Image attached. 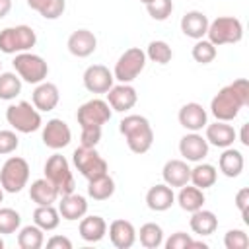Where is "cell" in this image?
<instances>
[{
	"mask_svg": "<svg viewBox=\"0 0 249 249\" xmlns=\"http://www.w3.org/2000/svg\"><path fill=\"white\" fill-rule=\"evenodd\" d=\"M249 105V82L245 78H237L231 84L224 86L210 101V113L216 121L230 123L233 121L243 107Z\"/></svg>",
	"mask_w": 249,
	"mask_h": 249,
	"instance_id": "cell-1",
	"label": "cell"
},
{
	"mask_svg": "<svg viewBox=\"0 0 249 249\" xmlns=\"http://www.w3.org/2000/svg\"><path fill=\"white\" fill-rule=\"evenodd\" d=\"M119 132L124 136L128 150L134 154H146L154 144L152 124L142 115H126L119 123Z\"/></svg>",
	"mask_w": 249,
	"mask_h": 249,
	"instance_id": "cell-2",
	"label": "cell"
},
{
	"mask_svg": "<svg viewBox=\"0 0 249 249\" xmlns=\"http://www.w3.org/2000/svg\"><path fill=\"white\" fill-rule=\"evenodd\" d=\"M6 121L16 132H21V134H31L43 126L41 111H37L29 101H18L8 105Z\"/></svg>",
	"mask_w": 249,
	"mask_h": 249,
	"instance_id": "cell-3",
	"label": "cell"
},
{
	"mask_svg": "<svg viewBox=\"0 0 249 249\" xmlns=\"http://www.w3.org/2000/svg\"><path fill=\"white\" fill-rule=\"evenodd\" d=\"M206 39L214 45H235L243 39V23L233 16H218L208 23Z\"/></svg>",
	"mask_w": 249,
	"mask_h": 249,
	"instance_id": "cell-4",
	"label": "cell"
},
{
	"mask_svg": "<svg viewBox=\"0 0 249 249\" xmlns=\"http://www.w3.org/2000/svg\"><path fill=\"white\" fill-rule=\"evenodd\" d=\"M37 33L29 25H12L0 31V51L4 54L27 53L35 47Z\"/></svg>",
	"mask_w": 249,
	"mask_h": 249,
	"instance_id": "cell-5",
	"label": "cell"
},
{
	"mask_svg": "<svg viewBox=\"0 0 249 249\" xmlns=\"http://www.w3.org/2000/svg\"><path fill=\"white\" fill-rule=\"evenodd\" d=\"M144 66H146V53L140 47H130L117 58L113 68V78L119 84H130L140 76Z\"/></svg>",
	"mask_w": 249,
	"mask_h": 249,
	"instance_id": "cell-6",
	"label": "cell"
},
{
	"mask_svg": "<svg viewBox=\"0 0 249 249\" xmlns=\"http://www.w3.org/2000/svg\"><path fill=\"white\" fill-rule=\"evenodd\" d=\"M12 64H14L16 74L21 78V82H27V84L37 86V84L45 82V78L49 74V64L45 62V58L31 51L16 54Z\"/></svg>",
	"mask_w": 249,
	"mask_h": 249,
	"instance_id": "cell-7",
	"label": "cell"
},
{
	"mask_svg": "<svg viewBox=\"0 0 249 249\" xmlns=\"http://www.w3.org/2000/svg\"><path fill=\"white\" fill-rule=\"evenodd\" d=\"M29 181V163L19 156H10L0 169V185L4 193H19Z\"/></svg>",
	"mask_w": 249,
	"mask_h": 249,
	"instance_id": "cell-8",
	"label": "cell"
},
{
	"mask_svg": "<svg viewBox=\"0 0 249 249\" xmlns=\"http://www.w3.org/2000/svg\"><path fill=\"white\" fill-rule=\"evenodd\" d=\"M45 177L56 187L58 195H70L76 189L74 175L70 171V163L62 154H53L45 161Z\"/></svg>",
	"mask_w": 249,
	"mask_h": 249,
	"instance_id": "cell-9",
	"label": "cell"
},
{
	"mask_svg": "<svg viewBox=\"0 0 249 249\" xmlns=\"http://www.w3.org/2000/svg\"><path fill=\"white\" fill-rule=\"evenodd\" d=\"M72 163H74V167L80 171V175L86 177L88 181L109 173L107 161L99 156V152H97L95 148L78 146V148L72 152Z\"/></svg>",
	"mask_w": 249,
	"mask_h": 249,
	"instance_id": "cell-10",
	"label": "cell"
},
{
	"mask_svg": "<svg viewBox=\"0 0 249 249\" xmlns=\"http://www.w3.org/2000/svg\"><path fill=\"white\" fill-rule=\"evenodd\" d=\"M113 117V109L109 107V103L105 99H99V97H93L86 103H82L78 107V113H76V121L82 126H101L105 123H109Z\"/></svg>",
	"mask_w": 249,
	"mask_h": 249,
	"instance_id": "cell-11",
	"label": "cell"
},
{
	"mask_svg": "<svg viewBox=\"0 0 249 249\" xmlns=\"http://www.w3.org/2000/svg\"><path fill=\"white\" fill-rule=\"evenodd\" d=\"M41 140H43V144L47 148L56 152V150H62V148H66L70 144L72 130L62 119H51V121H47V124H43Z\"/></svg>",
	"mask_w": 249,
	"mask_h": 249,
	"instance_id": "cell-12",
	"label": "cell"
},
{
	"mask_svg": "<svg viewBox=\"0 0 249 249\" xmlns=\"http://www.w3.org/2000/svg\"><path fill=\"white\" fill-rule=\"evenodd\" d=\"M84 88L89 93H107L115 82L113 72L103 64H91L84 70Z\"/></svg>",
	"mask_w": 249,
	"mask_h": 249,
	"instance_id": "cell-13",
	"label": "cell"
},
{
	"mask_svg": "<svg viewBox=\"0 0 249 249\" xmlns=\"http://www.w3.org/2000/svg\"><path fill=\"white\" fill-rule=\"evenodd\" d=\"M208 148H210V144L198 132H187L179 140V154L183 156L185 161H193V163L202 161L208 156Z\"/></svg>",
	"mask_w": 249,
	"mask_h": 249,
	"instance_id": "cell-14",
	"label": "cell"
},
{
	"mask_svg": "<svg viewBox=\"0 0 249 249\" xmlns=\"http://www.w3.org/2000/svg\"><path fill=\"white\" fill-rule=\"evenodd\" d=\"M138 101V93L130 84H113L111 89L107 91V103L113 111L117 113H126L130 111Z\"/></svg>",
	"mask_w": 249,
	"mask_h": 249,
	"instance_id": "cell-15",
	"label": "cell"
},
{
	"mask_svg": "<svg viewBox=\"0 0 249 249\" xmlns=\"http://www.w3.org/2000/svg\"><path fill=\"white\" fill-rule=\"evenodd\" d=\"M177 119H179V124H181L185 130H189V132H198V130H202V128L208 124V113H206V109H204L200 103H196V101L185 103V105L179 109Z\"/></svg>",
	"mask_w": 249,
	"mask_h": 249,
	"instance_id": "cell-16",
	"label": "cell"
},
{
	"mask_svg": "<svg viewBox=\"0 0 249 249\" xmlns=\"http://www.w3.org/2000/svg\"><path fill=\"white\" fill-rule=\"evenodd\" d=\"M66 47H68L70 54H74L78 58H86V56L95 53L97 37L89 29H76V31L70 33V37L66 41Z\"/></svg>",
	"mask_w": 249,
	"mask_h": 249,
	"instance_id": "cell-17",
	"label": "cell"
},
{
	"mask_svg": "<svg viewBox=\"0 0 249 249\" xmlns=\"http://www.w3.org/2000/svg\"><path fill=\"white\" fill-rule=\"evenodd\" d=\"M60 101V91L56 88V84L53 82H41L35 86L33 93H31V103L37 111H53Z\"/></svg>",
	"mask_w": 249,
	"mask_h": 249,
	"instance_id": "cell-18",
	"label": "cell"
},
{
	"mask_svg": "<svg viewBox=\"0 0 249 249\" xmlns=\"http://www.w3.org/2000/svg\"><path fill=\"white\" fill-rule=\"evenodd\" d=\"M109 239L117 249H130L136 241V228L128 220H113L109 224Z\"/></svg>",
	"mask_w": 249,
	"mask_h": 249,
	"instance_id": "cell-19",
	"label": "cell"
},
{
	"mask_svg": "<svg viewBox=\"0 0 249 249\" xmlns=\"http://www.w3.org/2000/svg\"><path fill=\"white\" fill-rule=\"evenodd\" d=\"M204 128H206V134H204L206 142L216 148H222V150L233 146V142L237 138V132L233 130V126L224 121H216L212 124H206Z\"/></svg>",
	"mask_w": 249,
	"mask_h": 249,
	"instance_id": "cell-20",
	"label": "cell"
},
{
	"mask_svg": "<svg viewBox=\"0 0 249 249\" xmlns=\"http://www.w3.org/2000/svg\"><path fill=\"white\" fill-rule=\"evenodd\" d=\"M175 204V193L169 185L158 183L146 193V206L154 212H165Z\"/></svg>",
	"mask_w": 249,
	"mask_h": 249,
	"instance_id": "cell-21",
	"label": "cell"
},
{
	"mask_svg": "<svg viewBox=\"0 0 249 249\" xmlns=\"http://www.w3.org/2000/svg\"><path fill=\"white\" fill-rule=\"evenodd\" d=\"M161 177H163V183L169 185L171 189H179L183 185L189 183L191 179V167L185 160H167L163 169H161Z\"/></svg>",
	"mask_w": 249,
	"mask_h": 249,
	"instance_id": "cell-22",
	"label": "cell"
},
{
	"mask_svg": "<svg viewBox=\"0 0 249 249\" xmlns=\"http://www.w3.org/2000/svg\"><path fill=\"white\" fill-rule=\"evenodd\" d=\"M88 212V200L84 195H78V193H70V195H62L60 196V202H58V214L68 220V222H74V220H80L82 216H86Z\"/></svg>",
	"mask_w": 249,
	"mask_h": 249,
	"instance_id": "cell-23",
	"label": "cell"
},
{
	"mask_svg": "<svg viewBox=\"0 0 249 249\" xmlns=\"http://www.w3.org/2000/svg\"><path fill=\"white\" fill-rule=\"evenodd\" d=\"M78 233L84 241L88 243H97L105 237L107 233V222L97 216V214H91V216H82L80 218V226H78Z\"/></svg>",
	"mask_w": 249,
	"mask_h": 249,
	"instance_id": "cell-24",
	"label": "cell"
},
{
	"mask_svg": "<svg viewBox=\"0 0 249 249\" xmlns=\"http://www.w3.org/2000/svg\"><path fill=\"white\" fill-rule=\"evenodd\" d=\"M210 19L206 18V14L198 12V10H191L181 18V31L191 37V39H204L206 37V29H208Z\"/></svg>",
	"mask_w": 249,
	"mask_h": 249,
	"instance_id": "cell-25",
	"label": "cell"
},
{
	"mask_svg": "<svg viewBox=\"0 0 249 249\" xmlns=\"http://www.w3.org/2000/svg\"><path fill=\"white\" fill-rule=\"evenodd\" d=\"M58 191L56 187L47 179V177H41V179H35L29 187V198L37 204V206H45V204H53L56 202L58 198Z\"/></svg>",
	"mask_w": 249,
	"mask_h": 249,
	"instance_id": "cell-26",
	"label": "cell"
},
{
	"mask_svg": "<svg viewBox=\"0 0 249 249\" xmlns=\"http://www.w3.org/2000/svg\"><path fill=\"white\" fill-rule=\"evenodd\" d=\"M189 226L191 230L200 235V237H206V235H212L218 228V218L212 210H204V208H198L195 212H191V220H189Z\"/></svg>",
	"mask_w": 249,
	"mask_h": 249,
	"instance_id": "cell-27",
	"label": "cell"
},
{
	"mask_svg": "<svg viewBox=\"0 0 249 249\" xmlns=\"http://www.w3.org/2000/svg\"><path fill=\"white\" fill-rule=\"evenodd\" d=\"M243 165H245V160H243V154L235 148H224V152L220 154V160H218V167L220 171L226 175V177H237L241 175L243 171Z\"/></svg>",
	"mask_w": 249,
	"mask_h": 249,
	"instance_id": "cell-28",
	"label": "cell"
},
{
	"mask_svg": "<svg viewBox=\"0 0 249 249\" xmlns=\"http://www.w3.org/2000/svg\"><path fill=\"white\" fill-rule=\"evenodd\" d=\"M175 200H177V204L181 206V210H185V212H195V210H198V208H202L204 206V193H202V189H198V187H195V185H183V187H179V195L175 196Z\"/></svg>",
	"mask_w": 249,
	"mask_h": 249,
	"instance_id": "cell-29",
	"label": "cell"
},
{
	"mask_svg": "<svg viewBox=\"0 0 249 249\" xmlns=\"http://www.w3.org/2000/svg\"><path fill=\"white\" fill-rule=\"evenodd\" d=\"M115 195V181L109 173L88 181V196L93 200H107Z\"/></svg>",
	"mask_w": 249,
	"mask_h": 249,
	"instance_id": "cell-30",
	"label": "cell"
},
{
	"mask_svg": "<svg viewBox=\"0 0 249 249\" xmlns=\"http://www.w3.org/2000/svg\"><path fill=\"white\" fill-rule=\"evenodd\" d=\"M216 179H218V171H216V167L212 165V163H202V161H198L195 167H191V183L195 185V187H198V189H210L214 183H216Z\"/></svg>",
	"mask_w": 249,
	"mask_h": 249,
	"instance_id": "cell-31",
	"label": "cell"
},
{
	"mask_svg": "<svg viewBox=\"0 0 249 249\" xmlns=\"http://www.w3.org/2000/svg\"><path fill=\"white\" fill-rule=\"evenodd\" d=\"M33 224L39 226L43 231H53V230H56L58 224H60L58 208H54L53 204L37 206V208L33 210Z\"/></svg>",
	"mask_w": 249,
	"mask_h": 249,
	"instance_id": "cell-32",
	"label": "cell"
},
{
	"mask_svg": "<svg viewBox=\"0 0 249 249\" xmlns=\"http://www.w3.org/2000/svg\"><path fill=\"white\" fill-rule=\"evenodd\" d=\"M25 2L45 19H58L66 10V0H25Z\"/></svg>",
	"mask_w": 249,
	"mask_h": 249,
	"instance_id": "cell-33",
	"label": "cell"
},
{
	"mask_svg": "<svg viewBox=\"0 0 249 249\" xmlns=\"http://www.w3.org/2000/svg\"><path fill=\"white\" fill-rule=\"evenodd\" d=\"M136 237L140 239V245L146 249H158L163 245V230L156 222H146L140 226V231H136Z\"/></svg>",
	"mask_w": 249,
	"mask_h": 249,
	"instance_id": "cell-34",
	"label": "cell"
},
{
	"mask_svg": "<svg viewBox=\"0 0 249 249\" xmlns=\"http://www.w3.org/2000/svg\"><path fill=\"white\" fill-rule=\"evenodd\" d=\"M18 245L19 249H41L45 245V231L35 224L23 226L18 231Z\"/></svg>",
	"mask_w": 249,
	"mask_h": 249,
	"instance_id": "cell-35",
	"label": "cell"
},
{
	"mask_svg": "<svg viewBox=\"0 0 249 249\" xmlns=\"http://www.w3.org/2000/svg\"><path fill=\"white\" fill-rule=\"evenodd\" d=\"M21 93V78L16 72H0V99L12 101Z\"/></svg>",
	"mask_w": 249,
	"mask_h": 249,
	"instance_id": "cell-36",
	"label": "cell"
},
{
	"mask_svg": "<svg viewBox=\"0 0 249 249\" xmlns=\"http://www.w3.org/2000/svg\"><path fill=\"white\" fill-rule=\"evenodd\" d=\"M144 53H146V58H150L156 64H167L173 58V51L165 41H152Z\"/></svg>",
	"mask_w": 249,
	"mask_h": 249,
	"instance_id": "cell-37",
	"label": "cell"
},
{
	"mask_svg": "<svg viewBox=\"0 0 249 249\" xmlns=\"http://www.w3.org/2000/svg\"><path fill=\"white\" fill-rule=\"evenodd\" d=\"M21 226V216L14 208H0V235L16 233Z\"/></svg>",
	"mask_w": 249,
	"mask_h": 249,
	"instance_id": "cell-38",
	"label": "cell"
},
{
	"mask_svg": "<svg viewBox=\"0 0 249 249\" xmlns=\"http://www.w3.org/2000/svg\"><path fill=\"white\" fill-rule=\"evenodd\" d=\"M191 54H193L195 62H198V64H210L216 58V47L208 39H196Z\"/></svg>",
	"mask_w": 249,
	"mask_h": 249,
	"instance_id": "cell-39",
	"label": "cell"
},
{
	"mask_svg": "<svg viewBox=\"0 0 249 249\" xmlns=\"http://www.w3.org/2000/svg\"><path fill=\"white\" fill-rule=\"evenodd\" d=\"M146 6V12L156 21H165L173 12V0H150Z\"/></svg>",
	"mask_w": 249,
	"mask_h": 249,
	"instance_id": "cell-40",
	"label": "cell"
},
{
	"mask_svg": "<svg viewBox=\"0 0 249 249\" xmlns=\"http://www.w3.org/2000/svg\"><path fill=\"white\" fill-rule=\"evenodd\" d=\"M224 247L226 249H247L249 235L243 230H230L224 235Z\"/></svg>",
	"mask_w": 249,
	"mask_h": 249,
	"instance_id": "cell-41",
	"label": "cell"
},
{
	"mask_svg": "<svg viewBox=\"0 0 249 249\" xmlns=\"http://www.w3.org/2000/svg\"><path fill=\"white\" fill-rule=\"evenodd\" d=\"M19 146V138L16 130H0V156H8L16 152Z\"/></svg>",
	"mask_w": 249,
	"mask_h": 249,
	"instance_id": "cell-42",
	"label": "cell"
},
{
	"mask_svg": "<svg viewBox=\"0 0 249 249\" xmlns=\"http://www.w3.org/2000/svg\"><path fill=\"white\" fill-rule=\"evenodd\" d=\"M101 140V126H82L80 134V146L95 148Z\"/></svg>",
	"mask_w": 249,
	"mask_h": 249,
	"instance_id": "cell-43",
	"label": "cell"
},
{
	"mask_svg": "<svg viewBox=\"0 0 249 249\" xmlns=\"http://www.w3.org/2000/svg\"><path fill=\"white\" fill-rule=\"evenodd\" d=\"M191 243H193V237L185 231H175L171 233V237L163 239L165 249H191Z\"/></svg>",
	"mask_w": 249,
	"mask_h": 249,
	"instance_id": "cell-44",
	"label": "cell"
},
{
	"mask_svg": "<svg viewBox=\"0 0 249 249\" xmlns=\"http://www.w3.org/2000/svg\"><path fill=\"white\" fill-rule=\"evenodd\" d=\"M235 206H237V210L241 212L245 224H249V218H247V208H249V189H247V187H243V189H239V191L235 193Z\"/></svg>",
	"mask_w": 249,
	"mask_h": 249,
	"instance_id": "cell-45",
	"label": "cell"
},
{
	"mask_svg": "<svg viewBox=\"0 0 249 249\" xmlns=\"http://www.w3.org/2000/svg\"><path fill=\"white\" fill-rule=\"evenodd\" d=\"M49 249H72V241L66 235H53L47 239Z\"/></svg>",
	"mask_w": 249,
	"mask_h": 249,
	"instance_id": "cell-46",
	"label": "cell"
},
{
	"mask_svg": "<svg viewBox=\"0 0 249 249\" xmlns=\"http://www.w3.org/2000/svg\"><path fill=\"white\" fill-rule=\"evenodd\" d=\"M12 10V0H0V19L6 18Z\"/></svg>",
	"mask_w": 249,
	"mask_h": 249,
	"instance_id": "cell-47",
	"label": "cell"
},
{
	"mask_svg": "<svg viewBox=\"0 0 249 249\" xmlns=\"http://www.w3.org/2000/svg\"><path fill=\"white\" fill-rule=\"evenodd\" d=\"M247 130H249V124L245 123V124H241V132H239V142L243 144V146H249V134H247Z\"/></svg>",
	"mask_w": 249,
	"mask_h": 249,
	"instance_id": "cell-48",
	"label": "cell"
},
{
	"mask_svg": "<svg viewBox=\"0 0 249 249\" xmlns=\"http://www.w3.org/2000/svg\"><path fill=\"white\" fill-rule=\"evenodd\" d=\"M4 200V189H2V185H0V202Z\"/></svg>",
	"mask_w": 249,
	"mask_h": 249,
	"instance_id": "cell-49",
	"label": "cell"
},
{
	"mask_svg": "<svg viewBox=\"0 0 249 249\" xmlns=\"http://www.w3.org/2000/svg\"><path fill=\"white\" fill-rule=\"evenodd\" d=\"M0 249H4V239L0 237Z\"/></svg>",
	"mask_w": 249,
	"mask_h": 249,
	"instance_id": "cell-50",
	"label": "cell"
},
{
	"mask_svg": "<svg viewBox=\"0 0 249 249\" xmlns=\"http://www.w3.org/2000/svg\"><path fill=\"white\" fill-rule=\"evenodd\" d=\"M140 2H142V4H148V2H150V0H140Z\"/></svg>",
	"mask_w": 249,
	"mask_h": 249,
	"instance_id": "cell-51",
	"label": "cell"
},
{
	"mask_svg": "<svg viewBox=\"0 0 249 249\" xmlns=\"http://www.w3.org/2000/svg\"><path fill=\"white\" fill-rule=\"evenodd\" d=\"M0 70H2V62H0Z\"/></svg>",
	"mask_w": 249,
	"mask_h": 249,
	"instance_id": "cell-52",
	"label": "cell"
}]
</instances>
